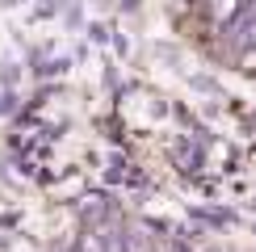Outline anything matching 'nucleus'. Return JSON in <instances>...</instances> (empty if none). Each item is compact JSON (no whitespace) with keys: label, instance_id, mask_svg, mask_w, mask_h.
<instances>
[{"label":"nucleus","instance_id":"1","mask_svg":"<svg viewBox=\"0 0 256 252\" xmlns=\"http://www.w3.org/2000/svg\"><path fill=\"white\" fill-rule=\"evenodd\" d=\"M222 34L231 38V46L236 50H244V46H256V4H244V13L231 21Z\"/></svg>","mask_w":256,"mask_h":252},{"label":"nucleus","instance_id":"2","mask_svg":"<svg viewBox=\"0 0 256 252\" xmlns=\"http://www.w3.org/2000/svg\"><path fill=\"white\" fill-rule=\"evenodd\" d=\"M244 4H248V0H210V21H214L218 30H227L231 21L244 13Z\"/></svg>","mask_w":256,"mask_h":252}]
</instances>
